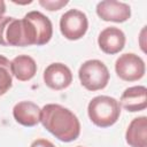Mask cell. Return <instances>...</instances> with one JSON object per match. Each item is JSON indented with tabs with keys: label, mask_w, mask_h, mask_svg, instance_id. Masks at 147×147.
<instances>
[{
	"label": "cell",
	"mask_w": 147,
	"mask_h": 147,
	"mask_svg": "<svg viewBox=\"0 0 147 147\" xmlns=\"http://www.w3.org/2000/svg\"><path fill=\"white\" fill-rule=\"evenodd\" d=\"M40 122L49 133L63 142H71L80 134L78 117L59 103L45 105L41 109Z\"/></svg>",
	"instance_id": "6da1fadb"
},
{
	"label": "cell",
	"mask_w": 147,
	"mask_h": 147,
	"mask_svg": "<svg viewBox=\"0 0 147 147\" xmlns=\"http://www.w3.org/2000/svg\"><path fill=\"white\" fill-rule=\"evenodd\" d=\"M87 114L94 125L99 127H109L118 121L121 105L113 96L98 95L88 102Z\"/></svg>",
	"instance_id": "7a4b0ae2"
},
{
	"label": "cell",
	"mask_w": 147,
	"mask_h": 147,
	"mask_svg": "<svg viewBox=\"0 0 147 147\" xmlns=\"http://www.w3.org/2000/svg\"><path fill=\"white\" fill-rule=\"evenodd\" d=\"M78 78L80 84L88 91L103 90L110 78L109 70L107 65L100 60H87L85 61L78 70Z\"/></svg>",
	"instance_id": "3957f363"
},
{
	"label": "cell",
	"mask_w": 147,
	"mask_h": 147,
	"mask_svg": "<svg viewBox=\"0 0 147 147\" xmlns=\"http://www.w3.org/2000/svg\"><path fill=\"white\" fill-rule=\"evenodd\" d=\"M87 29V16L79 9H69L60 18V31L68 40H78L83 38Z\"/></svg>",
	"instance_id": "277c9868"
},
{
	"label": "cell",
	"mask_w": 147,
	"mask_h": 147,
	"mask_svg": "<svg viewBox=\"0 0 147 147\" xmlns=\"http://www.w3.org/2000/svg\"><path fill=\"white\" fill-rule=\"evenodd\" d=\"M117 76L125 82H137L145 76L146 65L144 60L134 53H124L115 62Z\"/></svg>",
	"instance_id": "5b68a950"
},
{
	"label": "cell",
	"mask_w": 147,
	"mask_h": 147,
	"mask_svg": "<svg viewBox=\"0 0 147 147\" xmlns=\"http://www.w3.org/2000/svg\"><path fill=\"white\" fill-rule=\"evenodd\" d=\"M42 78L47 87L54 91H61L72 83V72L68 65L61 62H54L46 67Z\"/></svg>",
	"instance_id": "8992f818"
},
{
	"label": "cell",
	"mask_w": 147,
	"mask_h": 147,
	"mask_svg": "<svg viewBox=\"0 0 147 147\" xmlns=\"http://www.w3.org/2000/svg\"><path fill=\"white\" fill-rule=\"evenodd\" d=\"M96 15L106 22L123 23L131 17V8L127 3L116 0H103L96 5Z\"/></svg>",
	"instance_id": "52a82bcc"
},
{
	"label": "cell",
	"mask_w": 147,
	"mask_h": 147,
	"mask_svg": "<svg viewBox=\"0 0 147 147\" xmlns=\"http://www.w3.org/2000/svg\"><path fill=\"white\" fill-rule=\"evenodd\" d=\"M125 33L116 26H108L103 29L98 37L99 48L109 55L119 53L125 46Z\"/></svg>",
	"instance_id": "ba28073f"
},
{
	"label": "cell",
	"mask_w": 147,
	"mask_h": 147,
	"mask_svg": "<svg viewBox=\"0 0 147 147\" xmlns=\"http://www.w3.org/2000/svg\"><path fill=\"white\" fill-rule=\"evenodd\" d=\"M119 105L130 113L141 111L147 107V90L142 85L127 87L121 95Z\"/></svg>",
	"instance_id": "9c48e42d"
},
{
	"label": "cell",
	"mask_w": 147,
	"mask_h": 147,
	"mask_svg": "<svg viewBox=\"0 0 147 147\" xmlns=\"http://www.w3.org/2000/svg\"><path fill=\"white\" fill-rule=\"evenodd\" d=\"M41 109L32 101H21L13 108L14 119L26 127L37 125L40 122Z\"/></svg>",
	"instance_id": "30bf717a"
},
{
	"label": "cell",
	"mask_w": 147,
	"mask_h": 147,
	"mask_svg": "<svg viewBox=\"0 0 147 147\" xmlns=\"http://www.w3.org/2000/svg\"><path fill=\"white\" fill-rule=\"evenodd\" d=\"M130 147H147V117L139 116L131 121L125 132Z\"/></svg>",
	"instance_id": "8fae6325"
},
{
	"label": "cell",
	"mask_w": 147,
	"mask_h": 147,
	"mask_svg": "<svg viewBox=\"0 0 147 147\" xmlns=\"http://www.w3.org/2000/svg\"><path fill=\"white\" fill-rule=\"evenodd\" d=\"M10 69L13 76L17 80L28 82L37 74V63L31 56L22 54L10 61Z\"/></svg>",
	"instance_id": "7c38bea8"
},
{
	"label": "cell",
	"mask_w": 147,
	"mask_h": 147,
	"mask_svg": "<svg viewBox=\"0 0 147 147\" xmlns=\"http://www.w3.org/2000/svg\"><path fill=\"white\" fill-rule=\"evenodd\" d=\"M25 16L30 18L34 24V28L38 34V46L46 45L52 39V36H53V24L51 20L46 15H44L41 11H38V10L29 11L25 14Z\"/></svg>",
	"instance_id": "4fadbf2b"
},
{
	"label": "cell",
	"mask_w": 147,
	"mask_h": 147,
	"mask_svg": "<svg viewBox=\"0 0 147 147\" xmlns=\"http://www.w3.org/2000/svg\"><path fill=\"white\" fill-rule=\"evenodd\" d=\"M13 86V74L10 69V61L0 55V96L6 94Z\"/></svg>",
	"instance_id": "5bb4252c"
},
{
	"label": "cell",
	"mask_w": 147,
	"mask_h": 147,
	"mask_svg": "<svg viewBox=\"0 0 147 147\" xmlns=\"http://www.w3.org/2000/svg\"><path fill=\"white\" fill-rule=\"evenodd\" d=\"M69 3L68 0H39V5L49 11L60 10Z\"/></svg>",
	"instance_id": "9a60e30c"
},
{
	"label": "cell",
	"mask_w": 147,
	"mask_h": 147,
	"mask_svg": "<svg viewBox=\"0 0 147 147\" xmlns=\"http://www.w3.org/2000/svg\"><path fill=\"white\" fill-rule=\"evenodd\" d=\"M10 16H2L0 17V46H7L5 38H3V33H5V29L6 25L8 24V22L10 21Z\"/></svg>",
	"instance_id": "2e32d148"
},
{
	"label": "cell",
	"mask_w": 147,
	"mask_h": 147,
	"mask_svg": "<svg viewBox=\"0 0 147 147\" xmlns=\"http://www.w3.org/2000/svg\"><path fill=\"white\" fill-rule=\"evenodd\" d=\"M30 147H55V145H54L52 141L47 140V139L40 138V139L33 140L32 144L30 145Z\"/></svg>",
	"instance_id": "e0dca14e"
},
{
	"label": "cell",
	"mask_w": 147,
	"mask_h": 147,
	"mask_svg": "<svg viewBox=\"0 0 147 147\" xmlns=\"http://www.w3.org/2000/svg\"><path fill=\"white\" fill-rule=\"evenodd\" d=\"M5 13H6V3L3 0H0V17H2Z\"/></svg>",
	"instance_id": "ac0fdd59"
},
{
	"label": "cell",
	"mask_w": 147,
	"mask_h": 147,
	"mask_svg": "<svg viewBox=\"0 0 147 147\" xmlns=\"http://www.w3.org/2000/svg\"><path fill=\"white\" fill-rule=\"evenodd\" d=\"M76 147H83V146H76Z\"/></svg>",
	"instance_id": "d6986e66"
}]
</instances>
